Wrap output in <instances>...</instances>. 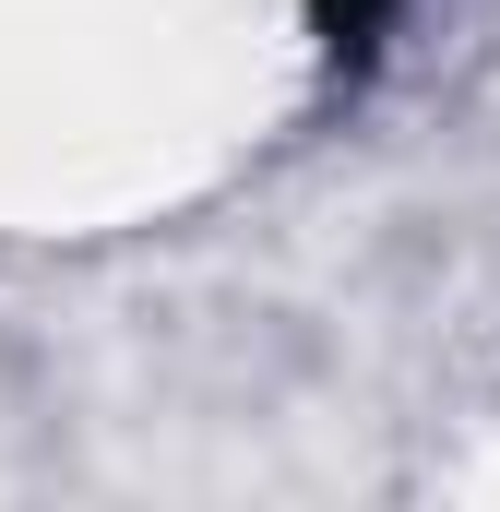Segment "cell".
Masks as SVG:
<instances>
[{"label":"cell","instance_id":"cell-1","mask_svg":"<svg viewBox=\"0 0 500 512\" xmlns=\"http://www.w3.org/2000/svg\"><path fill=\"white\" fill-rule=\"evenodd\" d=\"M405 12L417 0H298L310 60H322V96H370L381 60H393V36H405Z\"/></svg>","mask_w":500,"mask_h":512}]
</instances>
